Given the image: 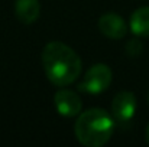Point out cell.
I'll use <instances>...</instances> for the list:
<instances>
[{"instance_id":"cell-1","label":"cell","mask_w":149,"mask_h":147,"mask_svg":"<svg viewBox=\"0 0 149 147\" xmlns=\"http://www.w3.org/2000/svg\"><path fill=\"white\" fill-rule=\"evenodd\" d=\"M45 75L56 87L72 84L81 74L83 62L77 52L62 42H49L42 50Z\"/></svg>"},{"instance_id":"cell-2","label":"cell","mask_w":149,"mask_h":147,"mask_svg":"<svg viewBox=\"0 0 149 147\" xmlns=\"http://www.w3.org/2000/svg\"><path fill=\"white\" fill-rule=\"evenodd\" d=\"M74 131L83 146L101 147L113 136L114 118L103 108H91L78 115Z\"/></svg>"},{"instance_id":"cell-3","label":"cell","mask_w":149,"mask_h":147,"mask_svg":"<svg viewBox=\"0 0 149 147\" xmlns=\"http://www.w3.org/2000/svg\"><path fill=\"white\" fill-rule=\"evenodd\" d=\"M111 78H113V74L107 65L96 63L86 72V75L83 77V81L78 84V90L86 94L97 95L104 92L110 87Z\"/></svg>"},{"instance_id":"cell-4","label":"cell","mask_w":149,"mask_h":147,"mask_svg":"<svg viewBox=\"0 0 149 147\" xmlns=\"http://www.w3.org/2000/svg\"><path fill=\"white\" fill-rule=\"evenodd\" d=\"M136 112V98L130 91H120L111 102V115L119 124L132 121Z\"/></svg>"},{"instance_id":"cell-5","label":"cell","mask_w":149,"mask_h":147,"mask_svg":"<svg viewBox=\"0 0 149 147\" xmlns=\"http://www.w3.org/2000/svg\"><path fill=\"white\" fill-rule=\"evenodd\" d=\"M54 102H55V108L58 114L68 118L80 115L81 108H83L81 98L74 91H70V90H59L54 97Z\"/></svg>"},{"instance_id":"cell-6","label":"cell","mask_w":149,"mask_h":147,"mask_svg":"<svg viewBox=\"0 0 149 147\" xmlns=\"http://www.w3.org/2000/svg\"><path fill=\"white\" fill-rule=\"evenodd\" d=\"M100 32L110 39H122L127 33V25L122 16L116 13H106L99 20Z\"/></svg>"},{"instance_id":"cell-7","label":"cell","mask_w":149,"mask_h":147,"mask_svg":"<svg viewBox=\"0 0 149 147\" xmlns=\"http://www.w3.org/2000/svg\"><path fill=\"white\" fill-rule=\"evenodd\" d=\"M15 13L17 19L25 23L31 25L38 20L41 13L39 0H16L15 1Z\"/></svg>"},{"instance_id":"cell-8","label":"cell","mask_w":149,"mask_h":147,"mask_svg":"<svg viewBox=\"0 0 149 147\" xmlns=\"http://www.w3.org/2000/svg\"><path fill=\"white\" fill-rule=\"evenodd\" d=\"M130 30L136 36L149 38V7H141L130 17Z\"/></svg>"},{"instance_id":"cell-9","label":"cell","mask_w":149,"mask_h":147,"mask_svg":"<svg viewBox=\"0 0 149 147\" xmlns=\"http://www.w3.org/2000/svg\"><path fill=\"white\" fill-rule=\"evenodd\" d=\"M126 50H127V53H129L130 56H138V55L142 52V45H141V42H138V41H130L129 45L126 46Z\"/></svg>"},{"instance_id":"cell-10","label":"cell","mask_w":149,"mask_h":147,"mask_svg":"<svg viewBox=\"0 0 149 147\" xmlns=\"http://www.w3.org/2000/svg\"><path fill=\"white\" fill-rule=\"evenodd\" d=\"M146 141H148V144H149V124H148V127H146Z\"/></svg>"},{"instance_id":"cell-11","label":"cell","mask_w":149,"mask_h":147,"mask_svg":"<svg viewBox=\"0 0 149 147\" xmlns=\"http://www.w3.org/2000/svg\"><path fill=\"white\" fill-rule=\"evenodd\" d=\"M148 101H149V95H148Z\"/></svg>"}]
</instances>
